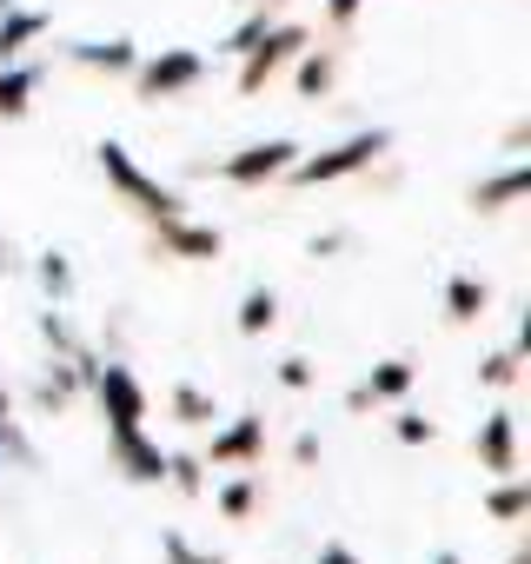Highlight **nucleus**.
Returning <instances> with one entry per match:
<instances>
[{
    "instance_id": "1",
    "label": "nucleus",
    "mask_w": 531,
    "mask_h": 564,
    "mask_svg": "<svg viewBox=\"0 0 531 564\" xmlns=\"http://www.w3.org/2000/svg\"><path fill=\"white\" fill-rule=\"evenodd\" d=\"M333 564H346V557H333Z\"/></svg>"
}]
</instances>
